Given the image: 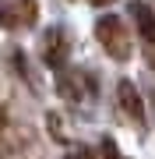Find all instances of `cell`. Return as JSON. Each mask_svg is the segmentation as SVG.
Listing matches in <instances>:
<instances>
[{
    "label": "cell",
    "instance_id": "obj_10",
    "mask_svg": "<svg viewBox=\"0 0 155 159\" xmlns=\"http://www.w3.org/2000/svg\"><path fill=\"white\" fill-rule=\"evenodd\" d=\"M88 4H92V7H109L113 0H88Z\"/></svg>",
    "mask_w": 155,
    "mask_h": 159
},
{
    "label": "cell",
    "instance_id": "obj_1",
    "mask_svg": "<svg viewBox=\"0 0 155 159\" xmlns=\"http://www.w3.org/2000/svg\"><path fill=\"white\" fill-rule=\"evenodd\" d=\"M95 35H99L102 50H106L113 60H131L134 43H131V32H127V25H123L116 14H102V18H99V21H95Z\"/></svg>",
    "mask_w": 155,
    "mask_h": 159
},
{
    "label": "cell",
    "instance_id": "obj_5",
    "mask_svg": "<svg viewBox=\"0 0 155 159\" xmlns=\"http://www.w3.org/2000/svg\"><path fill=\"white\" fill-rule=\"evenodd\" d=\"M85 81H88V78H85L81 71H60V74H57V92H60L67 102H81V99L88 96V92H85Z\"/></svg>",
    "mask_w": 155,
    "mask_h": 159
},
{
    "label": "cell",
    "instance_id": "obj_9",
    "mask_svg": "<svg viewBox=\"0 0 155 159\" xmlns=\"http://www.w3.org/2000/svg\"><path fill=\"white\" fill-rule=\"evenodd\" d=\"M0 25H4V29H14V18H11V7H7V0H0Z\"/></svg>",
    "mask_w": 155,
    "mask_h": 159
},
{
    "label": "cell",
    "instance_id": "obj_4",
    "mask_svg": "<svg viewBox=\"0 0 155 159\" xmlns=\"http://www.w3.org/2000/svg\"><path fill=\"white\" fill-rule=\"evenodd\" d=\"M127 11H131L134 25H138V39H144V50H155V11L148 4H138V0Z\"/></svg>",
    "mask_w": 155,
    "mask_h": 159
},
{
    "label": "cell",
    "instance_id": "obj_7",
    "mask_svg": "<svg viewBox=\"0 0 155 159\" xmlns=\"http://www.w3.org/2000/svg\"><path fill=\"white\" fill-rule=\"evenodd\" d=\"M99 152H102V159H120V148H116V142H113V138H102Z\"/></svg>",
    "mask_w": 155,
    "mask_h": 159
},
{
    "label": "cell",
    "instance_id": "obj_2",
    "mask_svg": "<svg viewBox=\"0 0 155 159\" xmlns=\"http://www.w3.org/2000/svg\"><path fill=\"white\" fill-rule=\"evenodd\" d=\"M42 60H46V67L53 71H67V57H71V39L63 29H46V35H42V46H39Z\"/></svg>",
    "mask_w": 155,
    "mask_h": 159
},
{
    "label": "cell",
    "instance_id": "obj_6",
    "mask_svg": "<svg viewBox=\"0 0 155 159\" xmlns=\"http://www.w3.org/2000/svg\"><path fill=\"white\" fill-rule=\"evenodd\" d=\"M7 7H11L14 29H18V25H25V29H32V25L39 21V4H35V0H7Z\"/></svg>",
    "mask_w": 155,
    "mask_h": 159
},
{
    "label": "cell",
    "instance_id": "obj_3",
    "mask_svg": "<svg viewBox=\"0 0 155 159\" xmlns=\"http://www.w3.org/2000/svg\"><path fill=\"white\" fill-rule=\"evenodd\" d=\"M116 102H120V110L134 120V124H144V102H141L138 85H134L131 78H123L120 85H116Z\"/></svg>",
    "mask_w": 155,
    "mask_h": 159
},
{
    "label": "cell",
    "instance_id": "obj_8",
    "mask_svg": "<svg viewBox=\"0 0 155 159\" xmlns=\"http://www.w3.org/2000/svg\"><path fill=\"white\" fill-rule=\"evenodd\" d=\"M63 159H95V152H92V148H85V145H74Z\"/></svg>",
    "mask_w": 155,
    "mask_h": 159
}]
</instances>
